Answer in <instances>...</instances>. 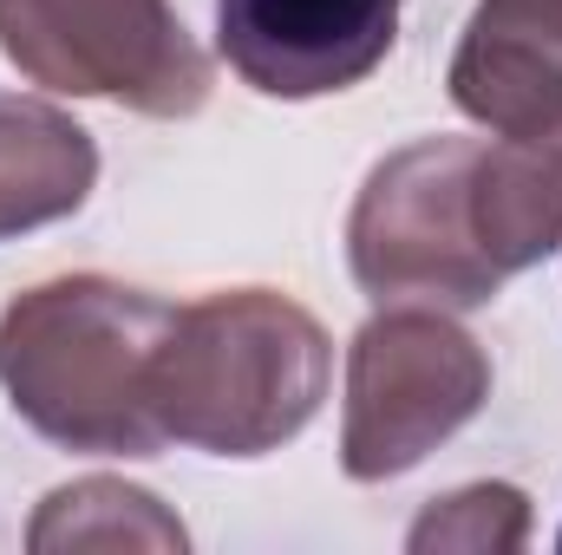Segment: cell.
<instances>
[{
  "label": "cell",
  "mask_w": 562,
  "mask_h": 555,
  "mask_svg": "<svg viewBox=\"0 0 562 555\" xmlns=\"http://www.w3.org/2000/svg\"><path fill=\"white\" fill-rule=\"evenodd\" d=\"M400 0H216V46L262 99H327L386 66Z\"/></svg>",
  "instance_id": "cell-6"
},
{
  "label": "cell",
  "mask_w": 562,
  "mask_h": 555,
  "mask_svg": "<svg viewBox=\"0 0 562 555\" xmlns=\"http://www.w3.org/2000/svg\"><path fill=\"white\" fill-rule=\"evenodd\" d=\"M491 399V353L445 307H380L347 347L340 471L386 484L464 431Z\"/></svg>",
  "instance_id": "cell-3"
},
{
  "label": "cell",
  "mask_w": 562,
  "mask_h": 555,
  "mask_svg": "<svg viewBox=\"0 0 562 555\" xmlns=\"http://www.w3.org/2000/svg\"><path fill=\"white\" fill-rule=\"evenodd\" d=\"M471 229L491 269L510 281L562 249V125L524 138H477Z\"/></svg>",
  "instance_id": "cell-8"
},
{
  "label": "cell",
  "mask_w": 562,
  "mask_h": 555,
  "mask_svg": "<svg viewBox=\"0 0 562 555\" xmlns=\"http://www.w3.org/2000/svg\"><path fill=\"white\" fill-rule=\"evenodd\" d=\"M0 53L59 99H112L144 118H190L210 99V53L170 0H0Z\"/></svg>",
  "instance_id": "cell-5"
},
{
  "label": "cell",
  "mask_w": 562,
  "mask_h": 555,
  "mask_svg": "<svg viewBox=\"0 0 562 555\" xmlns=\"http://www.w3.org/2000/svg\"><path fill=\"white\" fill-rule=\"evenodd\" d=\"M327 380L334 340L301 301L276 287H229L170 314L150 360V412L164 444L262 457L314 424Z\"/></svg>",
  "instance_id": "cell-2"
},
{
  "label": "cell",
  "mask_w": 562,
  "mask_h": 555,
  "mask_svg": "<svg viewBox=\"0 0 562 555\" xmlns=\"http://www.w3.org/2000/svg\"><path fill=\"white\" fill-rule=\"evenodd\" d=\"M497 7H517V13H537V20L562 26V0H497Z\"/></svg>",
  "instance_id": "cell-12"
},
{
  "label": "cell",
  "mask_w": 562,
  "mask_h": 555,
  "mask_svg": "<svg viewBox=\"0 0 562 555\" xmlns=\"http://www.w3.org/2000/svg\"><path fill=\"white\" fill-rule=\"evenodd\" d=\"M477 138H419L380 157L347 216V269L380 307H484L504 275L471 229Z\"/></svg>",
  "instance_id": "cell-4"
},
{
  "label": "cell",
  "mask_w": 562,
  "mask_h": 555,
  "mask_svg": "<svg viewBox=\"0 0 562 555\" xmlns=\"http://www.w3.org/2000/svg\"><path fill=\"white\" fill-rule=\"evenodd\" d=\"M451 105L491 138H524L562 125V26L477 0L451 53Z\"/></svg>",
  "instance_id": "cell-7"
},
{
  "label": "cell",
  "mask_w": 562,
  "mask_h": 555,
  "mask_svg": "<svg viewBox=\"0 0 562 555\" xmlns=\"http://www.w3.org/2000/svg\"><path fill=\"white\" fill-rule=\"evenodd\" d=\"M33 555H72V550H150V555H183L190 530L125 477H79L59 484L26 530Z\"/></svg>",
  "instance_id": "cell-10"
},
{
  "label": "cell",
  "mask_w": 562,
  "mask_h": 555,
  "mask_svg": "<svg viewBox=\"0 0 562 555\" xmlns=\"http://www.w3.org/2000/svg\"><path fill=\"white\" fill-rule=\"evenodd\" d=\"M177 301L112 275H59L7 301L0 393L40 438L92 457H157L150 360Z\"/></svg>",
  "instance_id": "cell-1"
},
{
  "label": "cell",
  "mask_w": 562,
  "mask_h": 555,
  "mask_svg": "<svg viewBox=\"0 0 562 555\" xmlns=\"http://www.w3.org/2000/svg\"><path fill=\"white\" fill-rule=\"evenodd\" d=\"M99 183V144L46 99H0V242L66 223Z\"/></svg>",
  "instance_id": "cell-9"
},
{
  "label": "cell",
  "mask_w": 562,
  "mask_h": 555,
  "mask_svg": "<svg viewBox=\"0 0 562 555\" xmlns=\"http://www.w3.org/2000/svg\"><path fill=\"white\" fill-rule=\"evenodd\" d=\"M530 543V497L517 484H464L413 523V555H497Z\"/></svg>",
  "instance_id": "cell-11"
},
{
  "label": "cell",
  "mask_w": 562,
  "mask_h": 555,
  "mask_svg": "<svg viewBox=\"0 0 562 555\" xmlns=\"http://www.w3.org/2000/svg\"><path fill=\"white\" fill-rule=\"evenodd\" d=\"M557 543H562V536H557Z\"/></svg>",
  "instance_id": "cell-13"
}]
</instances>
